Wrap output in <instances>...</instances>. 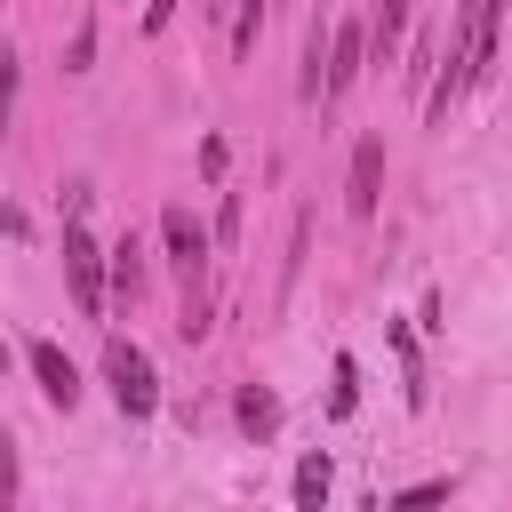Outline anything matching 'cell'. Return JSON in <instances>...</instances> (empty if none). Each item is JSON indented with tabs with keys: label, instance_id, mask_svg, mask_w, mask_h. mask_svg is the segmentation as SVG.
<instances>
[{
	"label": "cell",
	"instance_id": "cell-11",
	"mask_svg": "<svg viewBox=\"0 0 512 512\" xmlns=\"http://www.w3.org/2000/svg\"><path fill=\"white\" fill-rule=\"evenodd\" d=\"M320 496H328V456H304V464H296V504L312 512Z\"/></svg>",
	"mask_w": 512,
	"mask_h": 512
},
{
	"label": "cell",
	"instance_id": "cell-6",
	"mask_svg": "<svg viewBox=\"0 0 512 512\" xmlns=\"http://www.w3.org/2000/svg\"><path fill=\"white\" fill-rule=\"evenodd\" d=\"M24 368H32V384L48 392V408H72V400H80V368H72L48 336H40V344H24Z\"/></svg>",
	"mask_w": 512,
	"mask_h": 512
},
{
	"label": "cell",
	"instance_id": "cell-2",
	"mask_svg": "<svg viewBox=\"0 0 512 512\" xmlns=\"http://www.w3.org/2000/svg\"><path fill=\"white\" fill-rule=\"evenodd\" d=\"M160 240H168V264L184 280V296L208 288V232L192 224V208H160Z\"/></svg>",
	"mask_w": 512,
	"mask_h": 512
},
{
	"label": "cell",
	"instance_id": "cell-4",
	"mask_svg": "<svg viewBox=\"0 0 512 512\" xmlns=\"http://www.w3.org/2000/svg\"><path fill=\"white\" fill-rule=\"evenodd\" d=\"M360 64H368V24H328V64H320V104H328V96H344V88L360 80Z\"/></svg>",
	"mask_w": 512,
	"mask_h": 512
},
{
	"label": "cell",
	"instance_id": "cell-8",
	"mask_svg": "<svg viewBox=\"0 0 512 512\" xmlns=\"http://www.w3.org/2000/svg\"><path fill=\"white\" fill-rule=\"evenodd\" d=\"M408 8H416V0H384V8H376V24H368V56H376V64L400 48V32H408Z\"/></svg>",
	"mask_w": 512,
	"mask_h": 512
},
{
	"label": "cell",
	"instance_id": "cell-1",
	"mask_svg": "<svg viewBox=\"0 0 512 512\" xmlns=\"http://www.w3.org/2000/svg\"><path fill=\"white\" fill-rule=\"evenodd\" d=\"M104 384H112L120 416H152V408H160V376H152L144 344H128V336H112V344H104Z\"/></svg>",
	"mask_w": 512,
	"mask_h": 512
},
{
	"label": "cell",
	"instance_id": "cell-5",
	"mask_svg": "<svg viewBox=\"0 0 512 512\" xmlns=\"http://www.w3.org/2000/svg\"><path fill=\"white\" fill-rule=\"evenodd\" d=\"M376 200H384V136H360L352 144V176H344V208L376 216Z\"/></svg>",
	"mask_w": 512,
	"mask_h": 512
},
{
	"label": "cell",
	"instance_id": "cell-10",
	"mask_svg": "<svg viewBox=\"0 0 512 512\" xmlns=\"http://www.w3.org/2000/svg\"><path fill=\"white\" fill-rule=\"evenodd\" d=\"M112 288H120V296H136V288H144V248H136V240H120V248H112Z\"/></svg>",
	"mask_w": 512,
	"mask_h": 512
},
{
	"label": "cell",
	"instance_id": "cell-17",
	"mask_svg": "<svg viewBox=\"0 0 512 512\" xmlns=\"http://www.w3.org/2000/svg\"><path fill=\"white\" fill-rule=\"evenodd\" d=\"M0 368H8V344H0Z\"/></svg>",
	"mask_w": 512,
	"mask_h": 512
},
{
	"label": "cell",
	"instance_id": "cell-7",
	"mask_svg": "<svg viewBox=\"0 0 512 512\" xmlns=\"http://www.w3.org/2000/svg\"><path fill=\"white\" fill-rule=\"evenodd\" d=\"M232 416H240V432H248V440H264V432L280 424V400H272L264 384H240V400H232Z\"/></svg>",
	"mask_w": 512,
	"mask_h": 512
},
{
	"label": "cell",
	"instance_id": "cell-13",
	"mask_svg": "<svg viewBox=\"0 0 512 512\" xmlns=\"http://www.w3.org/2000/svg\"><path fill=\"white\" fill-rule=\"evenodd\" d=\"M16 496V440H8V424H0V504Z\"/></svg>",
	"mask_w": 512,
	"mask_h": 512
},
{
	"label": "cell",
	"instance_id": "cell-3",
	"mask_svg": "<svg viewBox=\"0 0 512 512\" xmlns=\"http://www.w3.org/2000/svg\"><path fill=\"white\" fill-rule=\"evenodd\" d=\"M64 280H72L80 312H104V248L88 240V224H80V216L64 224Z\"/></svg>",
	"mask_w": 512,
	"mask_h": 512
},
{
	"label": "cell",
	"instance_id": "cell-15",
	"mask_svg": "<svg viewBox=\"0 0 512 512\" xmlns=\"http://www.w3.org/2000/svg\"><path fill=\"white\" fill-rule=\"evenodd\" d=\"M448 496V480H416V488H400V504H440Z\"/></svg>",
	"mask_w": 512,
	"mask_h": 512
},
{
	"label": "cell",
	"instance_id": "cell-14",
	"mask_svg": "<svg viewBox=\"0 0 512 512\" xmlns=\"http://www.w3.org/2000/svg\"><path fill=\"white\" fill-rule=\"evenodd\" d=\"M88 56H96V24H80V32H72V64H64V72H88Z\"/></svg>",
	"mask_w": 512,
	"mask_h": 512
},
{
	"label": "cell",
	"instance_id": "cell-9",
	"mask_svg": "<svg viewBox=\"0 0 512 512\" xmlns=\"http://www.w3.org/2000/svg\"><path fill=\"white\" fill-rule=\"evenodd\" d=\"M216 8H232V56H248L256 24H264V0H216Z\"/></svg>",
	"mask_w": 512,
	"mask_h": 512
},
{
	"label": "cell",
	"instance_id": "cell-16",
	"mask_svg": "<svg viewBox=\"0 0 512 512\" xmlns=\"http://www.w3.org/2000/svg\"><path fill=\"white\" fill-rule=\"evenodd\" d=\"M168 16H176V0H144V32H160Z\"/></svg>",
	"mask_w": 512,
	"mask_h": 512
},
{
	"label": "cell",
	"instance_id": "cell-12",
	"mask_svg": "<svg viewBox=\"0 0 512 512\" xmlns=\"http://www.w3.org/2000/svg\"><path fill=\"white\" fill-rule=\"evenodd\" d=\"M16 120V48H0V136Z\"/></svg>",
	"mask_w": 512,
	"mask_h": 512
}]
</instances>
